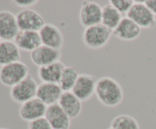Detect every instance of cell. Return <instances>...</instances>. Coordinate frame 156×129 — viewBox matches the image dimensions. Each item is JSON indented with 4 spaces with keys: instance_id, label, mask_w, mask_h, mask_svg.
<instances>
[{
    "instance_id": "cell-14",
    "label": "cell",
    "mask_w": 156,
    "mask_h": 129,
    "mask_svg": "<svg viewBox=\"0 0 156 129\" xmlns=\"http://www.w3.org/2000/svg\"><path fill=\"white\" fill-rule=\"evenodd\" d=\"M63 91L58 83H42L38 85L36 97L47 106L57 104Z\"/></svg>"
},
{
    "instance_id": "cell-17",
    "label": "cell",
    "mask_w": 156,
    "mask_h": 129,
    "mask_svg": "<svg viewBox=\"0 0 156 129\" xmlns=\"http://www.w3.org/2000/svg\"><path fill=\"white\" fill-rule=\"evenodd\" d=\"M58 104L71 119L76 118L82 110V102L72 91L63 92Z\"/></svg>"
},
{
    "instance_id": "cell-5",
    "label": "cell",
    "mask_w": 156,
    "mask_h": 129,
    "mask_svg": "<svg viewBox=\"0 0 156 129\" xmlns=\"http://www.w3.org/2000/svg\"><path fill=\"white\" fill-rule=\"evenodd\" d=\"M126 17L136 23L141 29H152L156 26V16L143 2H135Z\"/></svg>"
},
{
    "instance_id": "cell-28",
    "label": "cell",
    "mask_w": 156,
    "mask_h": 129,
    "mask_svg": "<svg viewBox=\"0 0 156 129\" xmlns=\"http://www.w3.org/2000/svg\"><path fill=\"white\" fill-rule=\"evenodd\" d=\"M0 129H9V128H6V127H0Z\"/></svg>"
},
{
    "instance_id": "cell-19",
    "label": "cell",
    "mask_w": 156,
    "mask_h": 129,
    "mask_svg": "<svg viewBox=\"0 0 156 129\" xmlns=\"http://www.w3.org/2000/svg\"><path fill=\"white\" fill-rule=\"evenodd\" d=\"M21 50L14 41L2 40L0 42V66L21 61Z\"/></svg>"
},
{
    "instance_id": "cell-12",
    "label": "cell",
    "mask_w": 156,
    "mask_h": 129,
    "mask_svg": "<svg viewBox=\"0 0 156 129\" xmlns=\"http://www.w3.org/2000/svg\"><path fill=\"white\" fill-rule=\"evenodd\" d=\"M39 33L42 45L61 51L63 46L64 37L59 27L54 24H45Z\"/></svg>"
},
{
    "instance_id": "cell-16",
    "label": "cell",
    "mask_w": 156,
    "mask_h": 129,
    "mask_svg": "<svg viewBox=\"0 0 156 129\" xmlns=\"http://www.w3.org/2000/svg\"><path fill=\"white\" fill-rule=\"evenodd\" d=\"M14 42L20 50L30 53L42 45L39 32L30 30H20Z\"/></svg>"
},
{
    "instance_id": "cell-13",
    "label": "cell",
    "mask_w": 156,
    "mask_h": 129,
    "mask_svg": "<svg viewBox=\"0 0 156 129\" xmlns=\"http://www.w3.org/2000/svg\"><path fill=\"white\" fill-rule=\"evenodd\" d=\"M142 29L128 17H123L116 29L113 30V35L122 41H134L139 38Z\"/></svg>"
},
{
    "instance_id": "cell-3",
    "label": "cell",
    "mask_w": 156,
    "mask_h": 129,
    "mask_svg": "<svg viewBox=\"0 0 156 129\" xmlns=\"http://www.w3.org/2000/svg\"><path fill=\"white\" fill-rule=\"evenodd\" d=\"M28 66L21 61L13 62L0 68V83L12 87L29 75Z\"/></svg>"
},
{
    "instance_id": "cell-18",
    "label": "cell",
    "mask_w": 156,
    "mask_h": 129,
    "mask_svg": "<svg viewBox=\"0 0 156 129\" xmlns=\"http://www.w3.org/2000/svg\"><path fill=\"white\" fill-rule=\"evenodd\" d=\"M66 65L60 60L38 68L37 76L42 83H58Z\"/></svg>"
},
{
    "instance_id": "cell-24",
    "label": "cell",
    "mask_w": 156,
    "mask_h": 129,
    "mask_svg": "<svg viewBox=\"0 0 156 129\" xmlns=\"http://www.w3.org/2000/svg\"><path fill=\"white\" fill-rule=\"evenodd\" d=\"M28 129H53L45 117L37 118L28 123Z\"/></svg>"
},
{
    "instance_id": "cell-21",
    "label": "cell",
    "mask_w": 156,
    "mask_h": 129,
    "mask_svg": "<svg viewBox=\"0 0 156 129\" xmlns=\"http://www.w3.org/2000/svg\"><path fill=\"white\" fill-rule=\"evenodd\" d=\"M79 74H79L78 70L74 67L65 66L58 83L63 92L72 91L75 83L77 81Z\"/></svg>"
},
{
    "instance_id": "cell-6",
    "label": "cell",
    "mask_w": 156,
    "mask_h": 129,
    "mask_svg": "<svg viewBox=\"0 0 156 129\" xmlns=\"http://www.w3.org/2000/svg\"><path fill=\"white\" fill-rule=\"evenodd\" d=\"M102 7L93 1L82 2L79 14V22L85 28L101 24Z\"/></svg>"
},
{
    "instance_id": "cell-9",
    "label": "cell",
    "mask_w": 156,
    "mask_h": 129,
    "mask_svg": "<svg viewBox=\"0 0 156 129\" xmlns=\"http://www.w3.org/2000/svg\"><path fill=\"white\" fill-rule=\"evenodd\" d=\"M47 106L39 99L34 97L21 105L18 115L23 121L30 122L37 118L45 116Z\"/></svg>"
},
{
    "instance_id": "cell-10",
    "label": "cell",
    "mask_w": 156,
    "mask_h": 129,
    "mask_svg": "<svg viewBox=\"0 0 156 129\" xmlns=\"http://www.w3.org/2000/svg\"><path fill=\"white\" fill-rule=\"evenodd\" d=\"M20 31L16 15L7 10L0 12V39L12 41Z\"/></svg>"
},
{
    "instance_id": "cell-4",
    "label": "cell",
    "mask_w": 156,
    "mask_h": 129,
    "mask_svg": "<svg viewBox=\"0 0 156 129\" xmlns=\"http://www.w3.org/2000/svg\"><path fill=\"white\" fill-rule=\"evenodd\" d=\"M37 83L31 74L21 80L16 85L11 87L10 97L15 103L23 104L36 97L37 90Z\"/></svg>"
},
{
    "instance_id": "cell-15",
    "label": "cell",
    "mask_w": 156,
    "mask_h": 129,
    "mask_svg": "<svg viewBox=\"0 0 156 129\" xmlns=\"http://www.w3.org/2000/svg\"><path fill=\"white\" fill-rule=\"evenodd\" d=\"M44 117L53 129H69L71 125V118L66 114L58 103L47 106Z\"/></svg>"
},
{
    "instance_id": "cell-11",
    "label": "cell",
    "mask_w": 156,
    "mask_h": 129,
    "mask_svg": "<svg viewBox=\"0 0 156 129\" xmlns=\"http://www.w3.org/2000/svg\"><path fill=\"white\" fill-rule=\"evenodd\" d=\"M30 56L32 63L38 68H41L60 60L61 51L41 45L30 53Z\"/></svg>"
},
{
    "instance_id": "cell-29",
    "label": "cell",
    "mask_w": 156,
    "mask_h": 129,
    "mask_svg": "<svg viewBox=\"0 0 156 129\" xmlns=\"http://www.w3.org/2000/svg\"><path fill=\"white\" fill-rule=\"evenodd\" d=\"M0 42H1V39H0Z\"/></svg>"
},
{
    "instance_id": "cell-20",
    "label": "cell",
    "mask_w": 156,
    "mask_h": 129,
    "mask_svg": "<svg viewBox=\"0 0 156 129\" xmlns=\"http://www.w3.org/2000/svg\"><path fill=\"white\" fill-rule=\"evenodd\" d=\"M123 18V15L110 3L102 8L101 24L112 32L115 30Z\"/></svg>"
},
{
    "instance_id": "cell-7",
    "label": "cell",
    "mask_w": 156,
    "mask_h": 129,
    "mask_svg": "<svg viewBox=\"0 0 156 129\" xmlns=\"http://www.w3.org/2000/svg\"><path fill=\"white\" fill-rule=\"evenodd\" d=\"M20 30L39 32L45 25V21L41 14L31 8L22 9L16 15Z\"/></svg>"
},
{
    "instance_id": "cell-27",
    "label": "cell",
    "mask_w": 156,
    "mask_h": 129,
    "mask_svg": "<svg viewBox=\"0 0 156 129\" xmlns=\"http://www.w3.org/2000/svg\"><path fill=\"white\" fill-rule=\"evenodd\" d=\"M107 129H114V128H113V127H111V126H110V127H108V128H107Z\"/></svg>"
},
{
    "instance_id": "cell-2",
    "label": "cell",
    "mask_w": 156,
    "mask_h": 129,
    "mask_svg": "<svg viewBox=\"0 0 156 129\" xmlns=\"http://www.w3.org/2000/svg\"><path fill=\"white\" fill-rule=\"evenodd\" d=\"M112 35L111 30L99 24L85 28L82 33V42L91 49H99L108 43Z\"/></svg>"
},
{
    "instance_id": "cell-26",
    "label": "cell",
    "mask_w": 156,
    "mask_h": 129,
    "mask_svg": "<svg viewBox=\"0 0 156 129\" xmlns=\"http://www.w3.org/2000/svg\"><path fill=\"white\" fill-rule=\"evenodd\" d=\"M144 3L149 8V10L156 16V0H146V1H144Z\"/></svg>"
},
{
    "instance_id": "cell-23",
    "label": "cell",
    "mask_w": 156,
    "mask_h": 129,
    "mask_svg": "<svg viewBox=\"0 0 156 129\" xmlns=\"http://www.w3.org/2000/svg\"><path fill=\"white\" fill-rule=\"evenodd\" d=\"M135 1L133 0H111L110 4L112 5L120 13L127 14L133 7Z\"/></svg>"
},
{
    "instance_id": "cell-25",
    "label": "cell",
    "mask_w": 156,
    "mask_h": 129,
    "mask_svg": "<svg viewBox=\"0 0 156 129\" xmlns=\"http://www.w3.org/2000/svg\"><path fill=\"white\" fill-rule=\"evenodd\" d=\"M13 2L18 7L22 9L30 8V7L36 5L38 2L37 0H15Z\"/></svg>"
},
{
    "instance_id": "cell-1",
    "label": "cell",
    "mask_w": 156,
    "mask_h": 129,
    "mask_svg": "<svg viewBox=\"0 0 156 129\" xmlns=\"http://www.w3.org/2000/svg\"><path fill=\"white\" fill-rule=\"evenodd\" d=\"M96 98L103 106L114 108L123 100V90L117 80L108 76H104L97 80L95 88Z\"/></svg>"
},
{
    "instance_id": "cell-8",
    "label": "cell",
    "mask_w": 156,
    "mask_h": 129,
    "mask_svg": "<svg viewBox=\"0 0 156 129\" xmlns=\"http://www.w3.org/2000/svg\"><path fill=\"white\" fill-rule=\"evenodd\" d=\"M97 80L92 74H80L72 92L82 102L88 101L95 93Z\"/></svg>"
},
{
    "instance_id": "cell-22",
    "label": "cell",
    "mask_w": 156,
    "mask_h": 129,
    "mask_svg": "<svg viewBox=\"0 0 156 129\" xmlns=\"http://www.w3.org/2000/svg\"><path fill=\"white\" fill-rule=\"evenodd\" d=\"M111 127L114 129H140L137 120L134 117L126 114H122L114 117L111 121Z\"/></svg>"
}]
</instances>
